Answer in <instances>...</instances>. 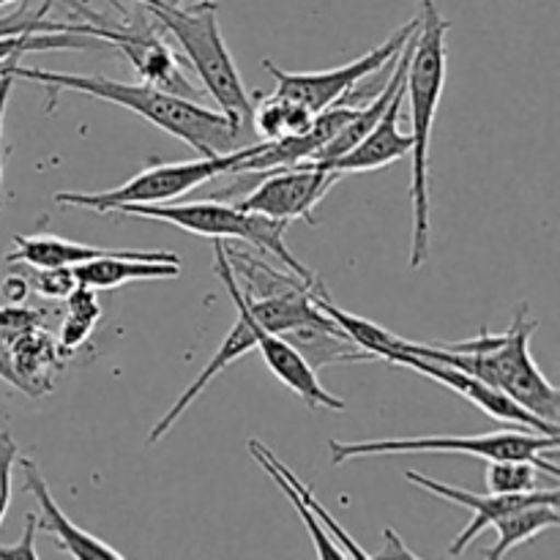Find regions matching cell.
I'll return each mask as SVG.
<instances>
[{
	"mask_svg": "<svg viewBox=\"0 0 560 560\" xmlns=\"http://www.w3.org/2000/svg\"><path fill=\"white\" fill-rule=\"evenodd\" d=\"M14 74V80L42 82L47 88V96L52 102L60 91H77L85 96L102 98V102L118 104V107L131 109L135 115L145 118L148 124L159 126L167 135L178 137L189 148H195L200 156H224L241 148L249 137L244 126L235 124L222 109L202 107L200 102L175 96V93L159 91L148 82H118L98 74H69V71H49L20 66L16 60L3 63ZM246 145V142H244Z\"/></svg>",
	"mask_w": 560,
	"mask_h": 560,
	"instance_id": "1",
	"label": "cell"
},
{
	"mask_svg": "<svg viewBox=\"0 0 560 560\" xmlns=\"http://www.w3.org/2000/svg\"><path fill=\"white\" fill-rule=\"evenodd\" d=\"M536 328H539V323L530 317L528 304H520L506 334L481 331L479 337L465 339V342L435 345H419L408 342V339H399V348L394 353H413L421 355V359L457 366V370L481 377L490 386L501 388L503 394H509L514 402L523 405L525 410H530L539 419L558 424L560 394L541 375L534 355H530V337H534Z\"/></svg>",
	"mask_w": 560,
	"mask_h": 560,
	"instance_id": "2",
	"label": "cell"
},
{
	"mask_svg": "<svg viewBox=\"0 0 560 560\" xmlns=\"http://www.w3.org/2000/svg\"><path fill=\"white\" fill-rule=\"evenodd\" d=\"M452 22L443 20L438 0H419V31L410 52L405 98H410V153L413 180H410V208H413V235H410V268H421L432 252L430 224V140L446 88L448 49L446 36Z\"/></svg>",
	"mask_w": 560,
	"mask_h": 560,
	"instance_id": "3",
	"label": "cell"
},
{
	"mask_svg": "<svg viewBox=\"0 0 560 560\" xmlns=\"http://www.w3.org/2000/svg\"><path fill=\"white\" fill-rule=\"evenodd\" d=\"M219 5L213 0H200L191 5H162V9H148V14L162 25V31L173 33L175 42L184 49L186 60L200 77L206 93L217 102L228 118L252 131V113H255V102H252L249 91H246L241 71L235 66L233 55H230L228 44H224L222 31H219Z\"/></svg>",
	"mask_w": 560,
	"mask_h": 560,
	"instance_id": "4",
	"label": "cell"
},
{
	"mask_svg": "<svg viewBox=\"0 0 560 560\" xmlns=\"http://www.w3.org/2000/svg\"><path fill=\"white\" fill-rule=\"evenodd\" d=\"M118 213L137 219H153V222H167L175 228L186 230L191 235H202V238H222V241H246V244L257 246V252L271 255L282 262L288 271H293L301 282L317 284L320 279L288 249L284 244V230L288 224L268 219L262 213L244 211L238 206H224L217 200H200V202H162V206H120Z\"/></svg>",
	"mask_w": 560,
	"mask_h": 560,
	"instance_id": "5",
	"label": "cell"
},
{
	"mask_svg": "<svg viewBox=\"0 0 560 560\" xmlns=\"http://www.w3.org/2000/svg\"><path fill=\"white\" fill-rule=\"evenodd\" d=\"M257 142L235 148L233 153L224 156H200L195 162H175V164H156L135 178L126 180L124 186L104 191H58L52 197L55 206L60 208H88V211H118L120 206H162V202H173L184 197L186 191L197 189V186L208 184V180L219 178V175L230 173L233 164L244 162L252 156Z\"/></svg>",
	"mask_w": 560,
	"mask_h": 560,
	"instance_id": "6",
	"label": "cell"
},
{
	"mask_svg": "<svg viewBox=\"0 0 560 560\" xmlns=\"http://www.w3.org/2000/svg\"><path fill=\"white\" fill-rule=\"evenodd\" d=\"M560 446L558 435H541L530 430H501L487 435H421V438H392V441H359L339 443L328 441L331 463L345 465L364 457H383V454H465L479 459H534V463L558 468L547 463L545 454Z\"/></svg>",
	"mask_w": 560,
	"mask_h": 560,
	"instance_id": "7",
	"label": "cell"
},
{
	"mask_svg": "<svg viewBox=\"0 0 560 560\" xmlns=\"http://www.w3.org/2000/svg\"><path fill=\"white\" fill-rule=\"evenodd\" d=\"M416 27H419V16L410 20L408 25L399 27L394 36H388L381 47L361 55V58L350 60V63L337 66V69L284 71L279 69L277 63H271V60H262V69L273 77L279 96L301 102L304 107H310L312 113H323V109L334 107V104H345V98H348L350 93H355V88H359L361 82L370 80L375 71H381L383 66L392 63L399 55V49L405 47V42L416 33Z\"/></svg>",
	"mask_w": 560,
	"mask_h": 560,
	"instance_id": "8",
	"label": "cell"
},
{
	"mask_svg": "<svg viewBox=\"0 0 560 560\" xmlns=\"http://www.w3.org/2000/svg\"><path fill=\"white\" fill-rule=\"evenodd\" d=\"M213 252H217V273H219V279L224 282V290L230 293V299H233L238 317H235V326L230 328L228 337H224L222 345L217 348V353L211 355V361H208V364L202 366L200 375L195 377V383H189V388H186V392L180 394V397L175 399L173 405H170L167 413H164L162 419L153 424V430L148 432V443H151V446H153V443L162 441V438L167 435V432L173 430L175 424H178L180 416H184L186 410H189L191 405L197 402V397H202V392L211 386L213 377L222 375V372L228 370V366H233L235 361L241 359V355H246L249 350H255V331H252L249 306H246L244 290H241L238 279H235L233 266H230L222 238H213Z\"/></svg>",
	"mask_w": 560,
	"mask_h": 560,
	"instance_id": "9",
	"label": "cell"
},
{
	"mask_svg": "<svg viewBox=\"0 0 560 560\" xmlns=\"http://www.w3.org/2000/svg\"><path fill=\"white\" fill-rule=\"evenodd\" d=\"M262 184L252 189L238 208L252 213H262L268 219H277L290 228L293 222L315 224V208L320 206L323 197L331 191L339 175L317 164H295V167L268 170Z\"/></svg>",
	"mask_w": 560,
	"mask_h": 560,
	"instance_id": "10",
	"label": "cell"
},
{
	"mask_svg": "<svg viewBox=\"0 0 560 560\" xmlns=\"http://www.w3.org/2000/svg\"><path fill=\"white\" fill-rule=\"evenodd\" d=\"M386 361H392V364L397 366H408V370L419 372V375L452 388V392H457L459 397L474 402L476 408H481L495 421H503V424H517L523 427V430L541 432V435H558V424H550V421L539 419V416H534L530 410H525L523 405L514 402V399L509 397V394H503L501 388L490 386V383H485L481 377L468 375V372L457 370V366L421 359V355H413V353H392Z\"/></svg>",
	"mask_w": 560,
	"mask_h": 560,
	"instance_id": "11",
	"label": "cell"
},
{
	"mask_svg": "<svg viewBox=\"0 0 560 560\" xmlns=\"http://www.w3.org/2000/svg\"><path fill=\"white\" fill-rule=\"evenodd\" d=\"M405 479H408L410 485L427 490L430 495L443 498V501H448V503H457V506L468 509L470 512V523L465 525L463 534H459L457 539L452 541V547H448V556L452 558L463 556V552L470 547V541H474L481 530L490 528V525L495 523L501 514L512 512V509H517V506H525V503L547 501V498L558 495V490H530V492H517V495H495V492L476 495V492L463 490V487L443 485V481L430 479V476H424V474H416V470H408V474H405Z\"/></svg>",
	"mask_w": 560,
	"mask_h": 560,
	"instance_id": "12",
	"label": "cell"
},
{
	"mask_svg": "<svg viewBox=\"0 0 560 560\" xmlns=\"http://www.w3.org/2000/svg\"><path fill=\"white\" fill-rule=\"evenodd\" d=\"M408 80V74H405ZM405 80L399 82L397 91H394L392 102L383 109V115L377 118V124L355 142L350 151H345L342 156L331 159V162H323L317 167H326L337 175L348 173H370V170L388 167V164L399 162L410 153V135L399 131V113H402L405 102Z\"/></svg>",
	"mask_w": 560,
	"mask_h": 560,
	"instance_id": "13",
	"label": "cell"
},
{
	"mask_svg": "<svg viewBox=\"0 0 560 560\" xmlns=\"http://www.w3.org/2000/svg\"><path fill=\"white\" fill-rule=\"evenodd\" d=\"M16 459H20L22 476H25V490L36 498L38 512H42L36 520V528L52 534L55 541H58L60 550H63L66 556H71L77 560H120L124 558L118 550H115V547H109L107 541L96 539V536L88 534V530H82L80 525H74L69 517H66L63 509L55 503L52 492H49V485H47V479L42 476V468H38L31 457H16Z\"/></svg>",
	"mask_w": 560,
	"mask_h": 560,
	"instance_id": "14",
	"label": "cell"
},
{
	"mask_svg": "<svg viewBox=\"0 0 560 560\" xmlns=\"http://www.w3.org/2000/svg\"><path fill=\"white\" fill-rule=\"evenodd\" d=\"M77 284H88L93 290H115L120 284L142 282V279H178L180 257L173 252H135L126 249L124 255L96 257L74 266Z\"/></svg>",
	"mask_w": 560,
	"mask_h": 560,
	"instance_id": "15",
	"label": "cell"
},
{
	"mask_svg": "<svg viewBox=\"0 0 560 560\" xmlns=\"http://www.w3.org/2000/svg\"><path fill=\"white\" fill-rule=\"evenodd\" d=\"M323 312V310H320ZM279 337L288 339L295 350L301 353V359L312 366L315 372L326 370L334 364H361V361H377L375 355L366 353L364 348L353 342L331 317L323 312L317 320L301 323V326L290 328V331L279 334Z\"/></svg>",
	"mask_w": 560,
	"mask_h": 560,
	"instance_id": "16",
	"label": "cell"
},
{
	"mask_svg": "<svg viewBox=\"0 0 560 560\" xmlns=\"http://www.w3.org/2000/svg\"><path fill=\"white\" fill-rule=\"evenodd\" d=\"M9 348L14 372L22 383V392L27 397H47V394H52L66 361V355L60 353L58 337H52V334L38 326L33 331L22 334L20 339H14Z\"/></svg>",
	"mask_w": 560,
	"mask_h": 560,
	"instance_id": "17",
	"label": "cell"
},
{
	"mask_svg": "<svg viewBox=\"0 0 560 560\" xmlns=\"http://www.w3.org/2000/svg\"><path fill=\"white\" fill-rule=\"evenodd\" d=\"M126 249H98V246L77 244L58 235H14V252L5 262H25L27 268H74L96 257L124 255Z\"/></svg>",
	"mask_w": 560,
	"mask_h": 560,
	"instance_id": "18",
	"label": "cell"
},
{
	"mask_svg": "<svg viewBox=\"0 0 560 560\" xmlns=\"http://www.w3.org/2000/svg\"><path fill=\"white\" fill-rule=\"evenodd\" d=\"M558 495L547 498V501H534L525 503V506L512 509V512L501 514V517L492 523V528L498 530V541L492 550L485 552V558H503L506 552H512L514 547L528 545L536 536L545 534V530L550 528H558Z\"/></svg>",
	"mask_w": 560,
	"mask_h": 560,
	"instance_id": "19",
	"label": "cell"
},
{
	"mask_svg": "<svg viewBox=\"0 0 560 560\" xmlns=\"http://www.w3.org/2000/svg\"><path fill=\"white\" fill-rule=\"evenodd\" d=\"M246 306H249L252 317L266 331L273 334H284L290 328L301 326V323L317 320L323 315L315 306V301H312L306 284H295V288H288L273 295H262V299H246Z\"/></svg>",
	"mask_w": 560,
	"mask_h": 560,
	"instance_id": "20",
	"label": "cell"
},
{
	"mask_svg": "<svg viewBox=\"0 0 560 560\" xmlns=\"http://www.w3.org/2000/svg\"><path fill=\"white\" fill-rule=\"evenodd\" d=\"M315 115L317 113H312V109L304 107L301 102H293V98L273 93V96L260 98V102L255 104V113H252V131L266 142L284 140V137H299L310 131Z\"/></svg>",
	"mask_w": 560,
	"mask_h": 560,
	"instance_id": "21",
	"label": "cell"
},
{
	"mask_svg": "<svg viewBox=\"0 0 560 560\" xmlns=\"http://www.w3.org/2000/svg\"><path fill=\"white\" fill-rule=\"evenodd\" d=\"M541 474L550 476L552 481L560 479L558 468H547V465L534 463V459H487V492H495V495H517V492L539 490Z\"/></svg>",
	"mask_w": 560,
	"mask_h": 560,
	"instance_id": "22",
	"label": "cell"
},
{
	"mask_svg": "<svg viewBox=\"0 0 560 560\" xmlns=\"http://www.w3.org/2000/svg\"><path fill=\"white\" fill-rule=\"evenodd\" d=\"M91 47H109L107 42L82 33H5L0 36V66L9 60H20L22 55L31 52H49V49H91Z\"/></svg>",
	"mask_w": 560,
	"mask_h": 560,
	"instance_id": "23",
	"label": "cell"
},
{
	"mask_svg": "<svg viewBox=\"0 0 560 560\" xmlns=\"http://www.w3.org/2000/svg\"><path fill=\"white\" fill-rule=\"evenodd\" d=\"M249 454H252V457L257 459V463L262 465V470H266V474L271 476L273 481H277V487H279V490H282L284 495H288V501L293 503V509H295V512L301 514V520H304L306 530H310V534H312V541H315V550H317V556H320V558H345L342 547H339L337 541H334L331 536H328V530L323 528V523H320V520H317L315 514L310 512V506H306V503L301 501V495H299V492L293 490V487H290V481L284 479V476L279 474L277 468H273V465H271V459H268V457H266V452H262V443H260V441H255V438H252V441H249Z\"/></svg>",
	"mask_w": 560,
	"mask_h": 560,
	"instance_id": "24",
	"label": "cell"
},
{
	"mask_svg": "<svg viewBox=\"0 0 560 560\" xmlns=\"http://www.w3.org/2000/svg\"><path fill=\"white\" fill-rule=\"evenodd\" d=\"M262 452H266V457H268V459H271V465H273V468H277V470H279V474H282V476H284V479H288V481H290V487H293V490H295V492H299V495H301V501H304V503H306V506H310V512H312V514H315V517H317V520H320V523H323V528H326V530H328V534H334V539H337V541H339V547H342L345 558H361V560H372V552L361 550V547H359V545H355V541H353V536H350V534H348V530H345V528H342V525H339V523H337V520H334V517H331V514H328V509H326V506H323V503H320V501H317V498H315V495H312V490H310V487H306V485H304V481H301V479H299V476H295V474H293V470H290V468H288V465H284V463H282V459H277V454H273V452H271V448H268V446H262Z\"/></svg>",
	"mask_w": 560,
	"mask_h": 560,
	"instance_id": "25",
	"label": "cell"
},
{
	"mask_svg": "<svg viewBox=\"0 0 560 560\" xmlns=\"http://www.w3.org/2000/svg\"><path fill=\"white\" fill-rule=\"evenodd\" d=\"M25 279L31 293L36 290L44 299H66L77 288L74 268H31V277Z\"/></svg>",
	"mask_w": 560,
	"mask_h": 560,
	"instance_id": "26",
	"label": "cell"
},
{
	"mask_svg": "<svg viewBox=\"0 0 560 560\" xmlns=\"http://www.w3.org/2000/svg\"><path fill=\"white\" fill-rule=\"evenodd\" d=\"M42 326V312L31 310L25 304H5L0 306V339L5 345H11L14 339H20L22 334L33 331V328Z\"/></svg>",
	"mask_w": 560,
	"mask_h": 560,
	"instance_id": "27",
	"label": "cell"
},
{
	"mask_svg": "<svg viewBox=\"0 0 560 560\" xmlns=\"http://www.w3.org/2000/svg\"><path fill=\"white\" fill-rule=\"evenodd\" d=\"M16 457H20V446H16L14 435L0 430V525H3L11 503V470H14Z\"/></svg>",
	"mask_w": 560,
	"mask_h": 560,
	"instance_id": "28",
	"label": "cell"
},
{
	"mask_svg": "<svg viewBox=\"0 0 560 560\" xmlns=\"http://www.w3.org/2000/svg\"><path fill=\"white\" fill-rule=\"evenodd\" d=\"M102 320H93V317H82V315H66L63 326H60V334H58V345H60V353L69 359L71 353H77V350L82 348V345L91 339L93 328L98 326Z\"/></svg>",
	"mask_w": 560,
	"mask_h": 560,
	"instance_id": "29",
	"label": "cell"
},
{
	"mask_svg": "<svg viewBox=\"0 0 560 560\" xmlns=\"http://www.w3.org/2000/svg\"><path fill=\"white\" fill-rule=\"evenodd\" d=\"M36 514H27L25 517V530H22V539L16 545H0V560H38L36 552Z\"/></svg>",
	"mask_w": 560,
	"mask_h": 560,
	"instance_id": "30",
	"label": "cell"
},
{
	"mask_svg": "<svg viewBox=\"0 0 560 560\" xmlns=\"http://www.w3.org/2000/svg\"><path fill=\"white\" fill-rule=\"evenodd\" d=\"M383 536H386V545H383V550L372 552V560L375 558H419L416 552H410L408 547L402 545V539H399L397 530L394 528L383 530Z\"/></svg>",
	"mask_w": 560,
	"mask_h": 560,
	"instance_id": "31",
	"label": "cell"
},
{
	"mask_svg": "<svg viewBox=\"0 0 560 560\" xmlns=\"http://www.w3.org/2000/svg\"><path fill=\"white\" fill-rule=\"evenodd\" d=\"M3 295L9 304H25V299L31 295V284L22 273H11L3 279Z\"/></svg>",
	"mask_w": 560,
	"mask_h": 560,
	"instance_id": "32",
	"label": "cell"
},
{
	"mask_svg": "<svg viewBox=\"0 0 560 560\" xmlns=\"http://www.w3.org/2000/svg\"><path fill=\"white\" fill-rule=\"evenodd\" d=\"M11 88H14V74L5 66H0V140H3V118L5 107H9ZM0 180H3V156H0Z\"/></svg>",
	"mask_w": 560,
	"mask_h": 560,
	"instance_id": "33",
	"label": "cell"
},
{
	"mask_svg": "<svg viewBox=\"0 0 560 560\" xmlns=\"http://www.w3.org/2000/svg\"><path fill=\"white\" fill-rule=\"evenodd\" d=\"M0 381L9 383V386L16 388V392H22V383L14 372V361H11V348L3 342V339H0Z\"/></svg>",
	"mask_w": 560,
	"mask_h": 560,
	"instance_id": "34",
	"label": "cell"
},
{
	"mask_svg": "<svg viewBox=\"0 0 560 560\" xmlns=\"http://www.w3.org/2000/svg\"><path fill=\"white\" fill-rule=\"evenodd\" d=\"M135 3L145 5V9H162V3H159V0H135Z\"/></svg>",
	"mask_w": 560,
	"mask_h": 560,
	"instance_id": "35",
	"label": "cell"
},
{
	"mask_svg": "<svg viewBox=\"0 0 560 560\" xmlns=\"http://www.w3.org/2000/svg\"><path fill=\"white\" fill-rule=\"evenodd\" d=\"M159 3L170 5V9H173V5H184V0H159Z\"/></svg>",
	"mask_w": 560,
	"mask_h": 560,
	"instance_id": "36",
	"label": "cell"
},
{
	"mask_svg": "<svg viewBox=\"0 0 560 560\" xmlns=\"http://www.w3.org/2000/svg\"><path fill=\"white\" fill-rule=\"evenodd\" d=\"M9 3H14V0H0V5H9Z\"/></svg>",
	"mask_w": 560,
	"mask_h": 560,
	"instance_id": "37",
	"label": "cell"
}]
</instances>
